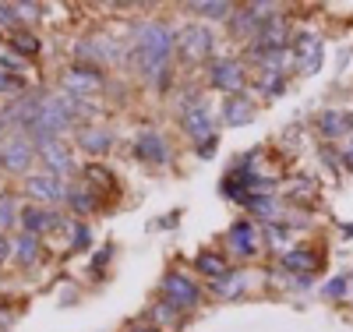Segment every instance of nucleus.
I'll list each match as a JSON object with an SVG mask.
<instances>
[{
  "mask_svg": "<svg viewBox=\"0 0 353 332\" xmlns=\"http://www.w3.org/2000/svg\"><path fill=\"white\" fill-rule=\"evenodd\" d=\"M226 248L237 255V258H251L258 251V226L248 219H237L226 230Z\"/></svg>",
  "mask_w": 353,
  "mask_h": 332,
  "instance_id": "12",
  "label": "nucleus"
},
{
  "mask_svg": "<svg viewBox=\"0 0 353 332\" xmlns=\"http://www.w3.org/2000/svg\"><path fill=\"white\" fill-rule=\"evenodd\" d=\"M11 46H14L18 57H32V53H39V39H36L32 32H14V36H11Z\"/></svg>",
  "mask_w": 353,
  "mask_h": 332,
  "instance_id": "25",
  "label": "nucleus"
},
{
  "mask_svg": "<svg viewBox=\"0 0 353 332\" xmlns=\"http://www.w3.org/2000/svg\"><path fill=\"white\" fill-rule=\"evenodd\" d=\"M346 286H350V276H336V280H329L325 286H321V297L343 300V297H346Z\"/></svg>",
  "mask_w": 353,
  "mask_h": 332,
  "instance_id": "26",
  "label": "nucleus"
},
{
  "mask_svg": "<svg viewBox=\"0 0 353 332\" xmlns=\"http://www.w3.org/2000/svg\"><path fill=\"white\" fill-rule=\"evenodd\" d=\"M258 85H261V96H265V99H276L279 92H286V75L261 71V75H258Z\"/></svg>",
  "mask_w": 353,
  "mask_h": 332,
  "instance_id": "23",
  "label": "nucleus"
},
{
  "mask_svg": "<svg viewBox=\"0 0 353 332\" xmlns=\"http://www.w3.org/2000/svg\"><path fill=\"white\" fill-rule=\"evenodd\" d=\"M198 153H201V159H212V153H216V138L201 141V145H198Z\"/></svg>",
  "mask_w": 353,
  "mask_h": 332,
  "instance_id": "34",
  "label": "nucleus"
},
{
  "mask_svg": "<svg viewBox=\"0 0 353 332\" xmlns=\"http://www.w3.org/2000/svg\"><path fill=\"white\" fill-rule=\"evenodd\" d=\"M11 251H14V240H8L4 233H0V262H4V258H11Z\"/></svg>",
  "mask_w": 353,
  "mask_h": 332,
  "instance_id": "33",
  "label": "nucleus"
},
{
  "mask_svg": "<svg viewBox=\"0 0 353 332\" xmlns=\"http://www.w3.org/2000/svg\"><path fill=\"white\" fill-rule=\"evenodd\" d=\"M128 332H159V329H152V325H134V329H128Z\"/></svg>",
  "mask_w": 353,
  "mask_h": 332,
  "instance_id": "36",
  "label": "nucleus"
},
{
  "mask_svg": "<svg viewBox=\"0 0 353 332\" xmlns=\"http://www.w3.org/2000/svg\"><path fill=\"white\" fill-rule=\"evenodd\" d=\"M265 233L272 237V240H269L272 248H283V244H286V237H290V230H286V226H279V223H269V226H265Z\"/></svg>",
  "mask_w": 353,
  "mask_h": 332,
  "instance_id": "30",
  "label": "nucleus"
},
{
  "mask_svg": "<svg viewBox=\"0 0 353 332\" xmlns=\"http://www.w3.org/2000/svg\"><path fill=\"white\" fill-rule=\"evenodd\" d=\"M209 81L219 88V92H226V96H241V92H244V85H248V71L241 68V60L223 57V60H212Z\"/></svg>",
  "mask_w": 353,
  "mask_h": 332,
  "instance_id": "4",
  "label": "nucleus"
},
{
  "mask_svg": "<svg viewBox=\"0 0 353 332\" xmlns=\"http://www.w3.org/2000/svg\"><path fill=\"white\" fill-rule=\"evenodd\" d=\"M163 300L176 311H191V308H198L201 290L184 273H170V276H163Z\"/></svg>",
  "mask_w": 353,
  "mask_h": 332,
  "instance_id": "3",
  "label": "nucleus"
},
{
  "mask_svg": "<svg viewBox=\"0 0 353 332\" xmlns=\"http://www.w3.org/2000/svg\"><path fill=\"white\" fill-rule=\"evenodd\" d=\"M321 36H301L293 39V57H297V71L301 75H314L321 68Z\"/></svg>",
  "mask_w": 353,
  "mask_h": 332,
  "instance_id": "14",
  "label": "nucleus"
},
{
  "mask_svg": "<svg viewBox=\"0 0 353 332\" xmlns=\"http://www.w3.org/2000/svg\"><path fill=\"white\" fill-rule=\"evenodd\" d=\"M78 138H81V148H85L88 156H103L106 148L113 145V138H110V135H106L103 128H85V131H81Z\"/></svg>",
  "mask_w": 353,
  "mask_h": 332,
  "instance_id": "20",
  "label": "nucleus"
},
{
  "mask_svg": "<svg viewBox=\"0 0 353 332\" xmlns=\"http://www.w3.org/2000/svg\"><path fill=\"white\" fill-rule=\"evenodd\" d=\"M279 268H286V273L297 276V286H307V283L321 273V258H318L311 248H293V251L283 255Z\"/></svg>",
  "mask_w": 353,
  "mask_h": 332,
  "instance_id": "7",
  "label": "nucleus"
},
{
  "mask_svg": "<svg viewBox=\"0 0 353 332\" xmlns=\"http://www.w3.org/2000/svg\"><path fill=\"white\" fill-rule=\"evenodd\" d=\"M18 219H21L25 233H36V237H39V233H46V230L64 226V219L57 216V213H46V208H21Z\"/></svg>",
  "mask_w": 353,
  "mask_h": 332,
  "instance_id": "16",
  "label": "nucleus"
},
{
  "mask_svg": "<svg viewBox=\"0 0 353 332\" xmlns=\"http://www.w3.org/2000/svg\"><path fill=\"white\" fill-rule=\"evenodd\" d=\"M36 153H39V159H43L46 173H53V177H64V173H71V170H74V159H71V153H68V145H61L57 138L39 141V145H36Z\"/></svg>",
  "mask_w": 353,
  "mask_h": 332,
  "instance_id": "11",
  "label": "nucleus"
},
{
  "mask_svg": "<svg viewBox=\"0 0 353 332\" xmlns=\"http://www.w3.org/2000/svg\"><path fill=\"white\" fill-rule=\"evenodd\" d=\"M134 156L145 159V163H156V166H166L173 159L170 145H166V138L159 131H141L138 141H134Z\"/></svg>",
  "mask_w": 353,
  "mask_h": 332,
  "instance_id": "10",
  "label": "nucleus"
},
{
  "mask_svg": "<svg viewBox=\"0 0 353 332\" xmlns=\"http://www.w3.org/2000/svg\"><path fill=\"white\" fill-rule=\"evenodd\" d=\"M194 265L201 268L205 276H212V280H223V276H230L233 268L226 265V258H219V255H209V251H201L198 258H194Z\"/></svg>",
  "mask_w": 353,
  "mask_h": 332,
  "instance_id": "21",
  "label": "nucleus"
},
{
  "mask_svg": "<svg viewBox=\"0 0 353 332\" xmlns=\"http://www.w3.org/2000/svg\"><path fill=\"white\" fill-rule=\"evenodd\" d=\"M88 240H92L88 226H85V223H71V248L81 251V248H88Z\"/></svg>",
  "mask_w": 353,
  "mask_h": 332,
  "instance_id": "28",
  "label": "nucleus"
},
{
  "mask_svg": "<svg viewBox=\"0 0 353 332\" xmlns=\"http://www.w3.org/2000/svg\"><path fill=\"white\" fill-rule=\"evenodd\" d=\"M39 255H43V248H39V237H36V233H21V237H14V251H11V258H14L18 265H36Z\"/></svg>",
  "mask_w": 353,
  "mask_h": 332,
  "instance_id": "17",
  "label": "nucleus"
},
{
  "mask_svg": "<svg viewBox=\"0 0 353 332\" xmlns=\"http://www.w3.org/2000/svg\"><path fill=\"white\" fill-rule=\"evenodd\" d=\"M191 11L205 18H233V8L223 4V0H201V4H191Z\"/></svg>",
  "mask_w": 353,
  "mask_h": 332,
  "instance_id": "24",
  "label": "nucleus"
},
{
  "mask_svg": "<svg viewBox=\"0 0 353 332\" xmlns=\"http://www.w3.org/2000/svg\"><path fill=\"white\" fill-rule=\"evenodd\" d=\"M184 131L201 145V141H209V138H216V124H212V113H209V106L201 103V96L191 103V106H184Z\"/></svg>",
  "mask_w": 353,
  "mask_h": 332,
  "instance_id": "9",
  "label": "nucleus"
},
{
  "mask_svg": "<svg viewBox=\"0 0 353 332\" xmlns=\"http://www.w3.org/2000/svg\"><path fill=\"white\" fill-rule=\"evenodd\" d=\"M61 85H64V92L71 99H85V96H92V92H99V88H103V75L92 64H74L71 71H64Z\"/></svg>",
  "mask_w": 353,
  "mask_h": 332,
  "instance_id": "5",
  "label": "nucleus"
},
{
  "mask_svg": "<svg viewBox=\"0 0 353 332\" xmlns=\"http://www.w3.org/2000/svg\"><path fill=\"white\" fill-rule=\"evenodd\" d=\"M173 50H176L173 28L163 25V21H145L138 28V36H134V68H138V75L149 78L152 85H163Z\"/></svg>",
  "mask_w": 353,
  "mask_h": 332,
  "instance_id": "1",
  "label": "nucleus"
},
{
  "mask_svg": "<svg viewBox=\"0 0 353 332\" xmlns=\"http://www.w3.org/2000/svg\"><path fill=\"white\" fill-rule=\"evenodd\" d=\"M254 120V103L248 96H226L223 103V124L226 128H244Z\"/></svg>",
  "mask_w": 353,
  "mask_h": 332,
  "instance_id": "15",
  "label": "nucleus"
},
{
  "mask_svg": "<svg viewBox=\"0 0 353 332\" xmlns=\"http://www.w3.org/2000/svg\"><path fill=\"white\" fill-rule=\"evenodd\" d=\"M36 159H39V153H36V141L28 135H4L0 138V170L28 173V166Z\"/></svg>",
  "mask_w": 353,
  "mask_h": 332,
  "instance_id": "2",
  "label": "nucleus"
},
{
  "mask_svg": "<svg viewBox=\"0 0 353 332\" xmlns=\"http://www.w3.org/2000/svg\"><path fill=\"white\" fill-rule=\"evenodd\" d=\"M0 135H4V120H0Z\"/></svg>",
  "mask_w": 353,
  "mask_h": 332,
  "instance_id": "37",
  "label": "nucleus"
},
{
  "mask_svg": "<svg viewBox=\"0 0 353 332\" xmlns=\"http://www.w3.org/2000/svg\"><path fill=\"white\" fill-rule=\"evenodd\" d=\"M18 219V213H14V202L11 198H0V233H4L11 223Z\"/></svg>",
  "mask_w": 353,
  "mask_h": 332,
  "instance_id": "29",
  "label": "nucleus"
},
{
  "mask_svg": "<svg viewBox=\"0 0 353 332\" xmlns=\"http://www.w3.org/2000/svg\"><path fill=\"white\" fill-rule=\"evenodd\" d=\"M25 191H28V198L46 202V205L68 202L64 177H53V173H28V177H25Z\"/></svg>",
  "mask_w": 353,
  "mask_h": 332,
  "instance_id": "6",
  "label": "nucleus"
},
{
  "mask_svg": "<svg viewBox=\"0 0 353 332\" xmlns=\"http://www.w3.org/2000/svg\"><path fill=\"white\" fill-rule=\"evenodd\" d=\"M339 156H343V170H350V173H353V135H350V138L343 141Z\"/></svg>",
  "mask_w": 353,
  "mask_h": 332,
  "instance_id": "32",
  "label": "nucleus"
},
{
  "mask_svg": "<svg viewBox=\"0 0 353 332\" xmlns=\"http://www.w3.org/2000/svg\"><path fill=\"white\" fill-rule=\"evenodd\" d=\"M68 205H71V213L88 216L99 208V198L92 195V188H68Z\"/></svg>",
  "mask_w": 353,
  "mask_h": 332,
  "instance_id": "19",
  "label": "nucleus"
},
{
  "mask_svg": "<svg viewBox=\"0 0 353 332\" xmlns=\"http://www.w3.org/2000/svg\"><path fill=\"white\" fill-rule=\"evenodd\" d=\"M0 92H21V78L11 71H0Z\"/></svg>",
  "mask_w": 353,
  "mask_h": 332,
  "instance_id": "31",
  "label": "nucleus"
},
{
  "mask_svg": "<svg viewBox=\"0 0 353 332\" xmlns=\"http://www.w3.org/2000/svg\"><path fill=\"white\" fill-rule=\"evenodd\" d=\"M78 53L88 57V60H113L117 57V46H106V39H81L78 43Z\"/></svg>",
  "mask_w": 353,
  "mask_h": 332,
  "instance_id": "22",
  "label": "nucleus"
},
{
  "mask_svg": "<svg viewBox=\"0 0 353 332\" xmlns=\"http://www.w3.org/2000/svg\"><path fill=\"white\" fill-rule=\"evenodd\" d=\"M176 50H181L184 60H191V64H198V60H209L212 53V32L201 25H188L181 36H176Z\"/></svg>",
  "mask_w": 353,
  "mask_h": 332,
  "instance_id": "8",
  "label": "nucleus"
},
{
  "mask_svg": "<svg viewBox=\"0 0 353 332\" xmlns=\"http://www.w3.org/2000/svg\"><path fill=\"white\" fill-rule=\"evenodd\" d=\"M241 286H244V276H241V273H230V280L223 276V280L216 283V293H219V297H233V293H241Z\"/></svg>",
  "mask_w": 353,
  "mask_h": 332,
  "instance_id": "27",
  "label": "nucleus"
},
{
  "mask_svg": "<svg viewBox=\"0 0 353 332\" xmlns=\"http://www.w3.org/2000/svg\"><path fill=\"white\" fill-rule=\"evenodd\" d=\"M339 233H343V237H350V240H353V223H343V226H339Z\"/></svg>",
  "mask_w": 353,
  "mask_h": 332,
  "instance_id": "35",
  "label": "nucleus"
},
{
  "mask_svg": "<svg viewBox=\"0 0 353 332\" xmlns=\"http://www.w3.org/2000/svg\"><path fill=\"white\" fill-rule=\"evenodd\" d=\"M248 208L265 223H279V213H283L276 195H254V198H248Z\"/></svg>",
  "mask_w": 353,
  "mask_h": 332,
  "instance_id": "18",
  "label": "nucleus"
},
{
  "mask_svg": "<svg viewBox=\"0 0 353 332\" xmlns=\"http://www.w3.org/2000/svg\"><path fill=\"white\" fill-rule=\"evenodd\" d=\"M318 131L325 141H346L353 135V113L350 110H325L318 113Z\"/></svg>",
  "mask_w": 353,
  "mask_h": 332,
  "instance_id": "13",
  "label": "nucleus"
}]
</instances>
